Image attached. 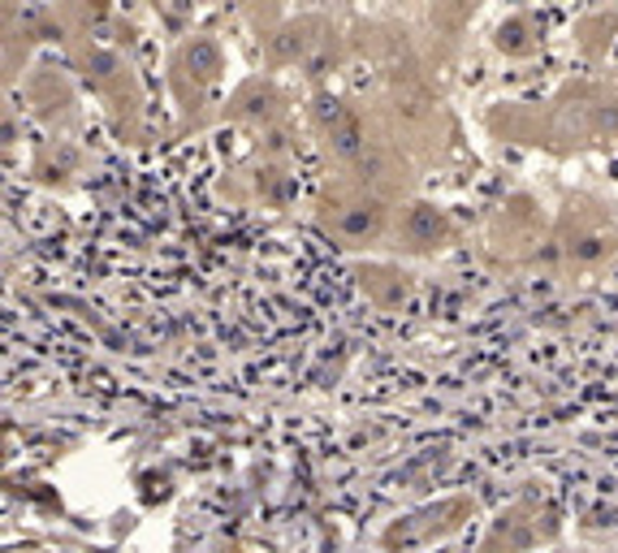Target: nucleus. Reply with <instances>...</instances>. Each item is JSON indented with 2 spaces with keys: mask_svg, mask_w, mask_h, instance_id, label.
<instances>
[{
  "mask_svg": "<svg viewBox=\"0 0 618 553\" xmlns=\"http://www.w3.org/2000/svg\"><path fill=\"white\" fill-rule=\"evenodd\" d=\"M412 229L419 234V238H437V229H441V216H432L428 207H419L412 221Z\"/></svg>",
  "mask_w": 618,
  "mask_h": 553,
  "instance_id": "1",
  "label": "nucleus"
}]
</instances>
